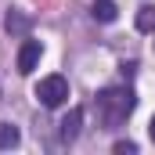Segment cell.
<instances>
[{
  "label": "cell",
  "mask_w": 155,
  "mask_h": 155,
  "mask_svg": "<svg viewBox=\"0 0 155 155\" xmlns=\"http://www.w3.org/2000/svg\"><path fill=\"white\" fill-rule=\"evenodd\" d=\"M134 105H137V97L126 87H108V90L97 94V116H101V123L108 130L112 126H123L130 119V112H134Z\"/></svg>",
  "instance_id": "cell-1"
},
{
  "label": "cell",
  "mask_w": 155,
  "mask_h": 155,
  "mask_svg": "<svg viewBox=\"0 0 155 155\" xmlns=\"http://www.w3.org/2000/svg\"><path fill=\"white\" fill-rule=\"evenodd\" d=\"M36 97L43 108H61L69 101V79L65 76H43L36 87Z\"/></svg>",
  "instance_id": "cell-2"
},
{
  "label": "cell",
  "mask_w": 155,
  "mask_h": 155,
  "mask_svg": "<svg viewBox=\"0 0 155 155\" xmlns=\"http://www.w3.org/2000/svg\"><path fill=\"white\" fill-rule=\"evenodd\" d=\"M40 58H43V43L40 40H25L22 51H18V72L22 76H33L36 65H40Z\"/></svg>",
  "instance_id": "cell-3"
},
{
  "label": "cell",
  "mask_w": 155,
  "mask_h": 155,
  "mask_svg": "<svg viewBox=\"0 0 155 155\" xmlns=\"http://www.w3.org/2000/svg\"><path fill=\"white\" fill-rule=\"evenodd\" d=\"M79 126H83V108H72L69 116L61 119V130H58L61 141H76V137H79Z\"/></svg>",
  "instance_id": "cell-4"
},
{
  "label": "cell",
  "mask_w": 155,
  "mask_h": 155,
  "mask_svg": "<svg viewBox=\"0 0 155 155\" xmlns=\"http://www.w3.org/2000/svg\"><path fill=\"white\" fill-rule=\"evenodd\" d=\"M116 11H119V7H116V4H112V0H97L90 15H94L97 22H116Z\"/></svg>",
  "instance_id": "cell-5"
},
{
  "label": "cell",
  "mask_w": 155,
  "mask_h": 155,
  "mask_svg": "<svg viewBox=\"0 0 155 155\" xmlns=\"http://www.w3.org/2000/svg\"><path fill=\"white\" fill-rule=\"evenodd\" d=\"M137 29H141V33H152V29H155V7H152V4L137 7Z\"/></svg>",
  "instance_id": "cell-6"
},
{
  "label": "cell",
  "mask_w": 155,
  "mask_h": 155,
  "mask_svg": "<svg viewBox=\"0 0 155 155\" xmlns=\"http://www.w3.org/2000/svg\"><path fill=\"white\" fill-rule=\"evenodd\" d=\"M18 126H11V123H0V148H15L18 144Z\"/></svg>",
  "instance_id": "cell-7"
},
{
  "label": "cell",
  "mask_w": 155,
  "mask_h": 155,
  "mask_svg": "<svg viewBox=\"0 0 155 155\" xmlns=\"http://www.w3.org/2000/svg\"><path fill=\"white\" fill-rule=\"evenodd\" d=\"M7 29H15V33H25V29H29V22H25V18H18V15H7Z\"/></svg>",
  "instance_id": "cell-8"
},
{
  "label": "cell",
  "mask_w": 155,
  "mask_h": 155,
  "mask_svg": "<svg viewBox=\"0 0 155 155\" xmlns=\"http://www.w3.org/2000/svg\"><path fill=\"white\" fill-rule=\"evenodd\" d=\"M134 152H137L134 141H119V144H116V155H134Z\"/></svg>",
  "instance_id": "cell-9"
},
{
  "label": "cell",
  "mask_w": 155,
  "mask_h": 155,
  "mask_svg": "<svg viewBox=\"0 0 155 155\" xmlns=\"http://www.w3.org/2000/svg\"><path fill=\"white\" fill-rule=\"evenodd\" d=\"M148 134H152V141H155V116H152V126H148Z\"/></svg>",
  "instance_id": "cell-10"
}]
</instances>
